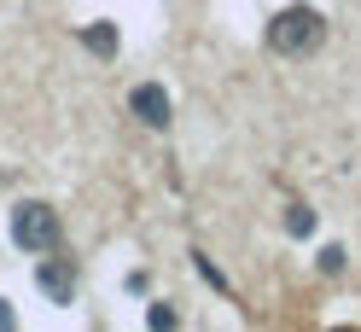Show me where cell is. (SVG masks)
<instances>
[{
    "label": "cell",
    "mask_w": 361,
    "mask_h": 332,
    "mask_svg": "<svg viewBox=\"0 0 361 332\" xmlns=\"http://www.w3.org/2000/svg\"><path fill=\"white\" fill-rule=\"evenodd\" d=\"M321 274H332V280L344 274V251H338V245H326V251H321Z\"/></svg>",
    "instance_id": "52a82bcc"
},
{
    "label": "cell",
    "mask_w": 361,
    "mask_h": 332,
    "mask_svg": "<svg viewBox=\"0 0 361 332\" xmlns=\"http://www.w3.org/2000/svg\"><path fill=\"white\" fill-rule=\"evenodd\" d=\"M146 321H152L157 332H169V326H175V309H164V303H157V309H152V315H146Z\"/></svg>",
    "instance_id": "9c48e42d"
},
{
    "label": "cell",
    "mask_w": 361,
    "mask_h": 332,
    "mask_svg": "<svg viewBox=\"0 0 361 332\" xmlns=\"http://www.w3.org/2000/svg\"><path fill=\"white\" fill-rule=\"evenodd\" d=\"M35 280H41V292H47L53 303H71L76 297V269H71V262H41V269H35Z\"/></svg>",
    "instance_id": "277c9868"
},
{
    "label": "cell",
    "mask_w": 361,
    "mask_h": 332,
    "mask_svg": "<svg viewBox=\"0 0 361 332\" xmlns=\"http://www.w3.org/2000/svg\"><path fill=\"white\" fill-rule=\"evenodd\" d=\"M192 262H198V269H204V280L216 285V292H228V280H221V269H216V262H210V257H192Z\"/></svg>",
    "instance_id": "ba28073f"
},
{
    "label": "cell",
    "mask_w": 361,
    "mask_h": 332,
    "mask_svg": "<svg viewBox=\"0 0 361 332\" xmlns=\"http://www.w3.org/2000/svg\"><path fill=\"white\" fill-rule=\"evenodd\" d=\"M82 47H87V53H99V59H111V53H117V24H111V18L87 24V30H82Z\"/></svg>",
    "instance_id": "5b68a950"
},
{
    "label": "cell",
    "mask_w": 361,
    "mask_h": 332,
    "mask_svg": "<svg viewBox=\"0 0 361 332\" xmlns=\"http://www.w3.org/2000/svg\"><path fill=\"white\" fill-rule=\"evenodd\" d=\"M321 41H326V18L314 12L309 0H298V6L274 12V24H268V47L286 53V59H309V53H321Z\"/></svg>",
    "instance_id": "6da1fadb"
},
{
    "label": "cell",
    "mask_w": 361,
    "mask_h": 332,
    "mask_svg": "<svg viewBox=\"0 0 361 332\" xmlns=\"http://www.w3.org/2000/svg\"><path fill=\"white\" fill-rule=\"evenodd\" d=\"M128 105H134V117H140L146 128H169V94H164L157 82H140V87L128 94Z\"/></svg>",
    "instance_id": "3957f363"
},
{
    "label": "cell",
    "mask_w": 361,
    "mask_h": 332,
    "mask_svg": "<svg viewBox=\"0 0 361 332\" xmlns=\"http://www.w3.org/2000/svg\"><path fill=\"white\" fill-rule=\"evenodd\" d=\"M12 245H18V251H53V245H59V216H53V204L24 198V204L12 210Z\"/></svg>",
    "instance_id": "7a4b0ae2"
},
{
    "label": "cell",
    "mask_w": 361,
    "mask_h": 332,
    "mask_svg": "<svg viewBox=\"0 0 361 332\" xmlns=\"http://www.w3.org/2000/svg\"><path fill=\"white\" fill-rule=\"evenodd\" d=\"M286 233H298V239L314 233V210H309V204H291V210H286Z\"/></svg>",
    "instance_id": "8992f818"
}]
</instances>
